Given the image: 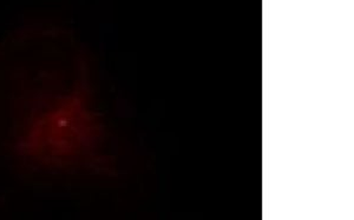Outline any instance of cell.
I'll return each mask as SVG.
<instances>
[{
  "label": "cell",
  "instance_id": "1",
  "mask_svg": "<svg viewBox=\"0 0 354 220\" xmlns=\"http://www.w3.org/2000/svg\"><path fill=\"white\" fill-rule=\"evenodd\" d=\"M103 131L86 60L66 32L32 28L0 46V154L66 176L100 161Z\"/></svg>",
  "mask_w": 354,
  "mask_h": 220
}]
</instances>
